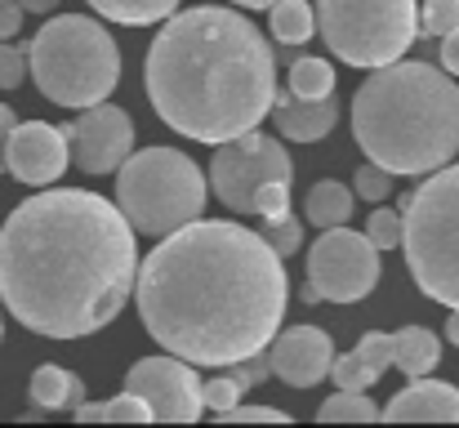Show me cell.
I'll use <instances>...</instances> for the list:
<instances>
[{"mask_svg": "<svg viewBox=\"0 0 459 428\" xmlns=\"http://www.w3.org/2000/svg\"><path fill=\"white\" fill-rule=\"evenodd\" d=\"M18 4H22L27 13H54V9H58V0H18Z\"/></svg>", "mask_w": 459, "mask_h": 428, "instance_id": "cell-38", "label": "cell"}, {"mask_svg": "<svg viewBox=\"0 0 459 428\" xmlns=\"http://www.w3.org/2000/svg\"><path fill=\"white\" fill-rule=\"evenodd\" d=\"M210 197L205 170L178 147H143L117 165V205L134 232L165 237L201 219Z\"/></svg>", "mask_w": 459, "mask_h": 428, "instance_id": "cell-7", "label": "cell"}, {"mask_svg": "<svg viewBox=\"0 0 459 428\" xmlns=\"http://www.w3.org/2000/svg\"><path fill=\"white\" fill-rule=\"evenodd\" d=\"M459 27V0H424L420 36H446Z\"/></svg>", "mask_w": 459, "mask_h": 428, "instance_id": "cell-28", "label": "cell"}, {"mask_svg": "<svg viewBox=\"0 0 459 428\" xmlns=\"http://www.w3.org/2000/svg\"><path fill=\"white\" fill-rule=\"evenodd\" d=\"M214 424H290V415L286 411H277V406H232V411H219V420Z\"/></svg>", "mask_w": 459, "mask_h": 428, "instance_id": "cell-32", "label": "cell"}, {"mask_svg": "<svg viewBox=\"0 0 459 428\" xmlns=\"http://www.w3.org/2000/svg\"><path fill=\"white\" fill-rule=\"evenodd\" d=\"M201 397H205V411H232L241 397H246V389L232 380V375H219V380H210V384H201Z\"/></svg>", "mask_w": 459, "mask_h": 428, "instance_id": "cell-31", "label": "cell"}, {"mask_svg": "<svg viewBox=\"0 0 459 428\" xmlns=\"http://www.w3.org/2000/svg\"><path fill=\"white\" fill-rule=\"evenodd\" d=\"M330 380L339 384V389H352V393H366L375 380H379V371L352 348V353H343V357H334L330 362Z\"/></svg>", "mask_w": 459, "mask_h": 428, "instance_id": "cell-24", "label": "cell"}, {"mask_svg": "<svg viewBox=\"0 0 459 428\" xmlns=\"http://www.w3.org/2000/svg\"><path fill=\"white\" fill-rule=\"evenodd\" d=\"M232 4H241V9H268V4H277V0H232Z\"/></svg>", "mask_w": 459, "mask_h": 428, "instance_id": "cell-40", "label": "cell"}, {"mask_svg": "<svg viewBox=\"0 0 459 428\" xmlns=\"http://www.w3.org/2000/svg\"><path fill=\"white\" fill-rule=\"evenodd\" d=\"M103 420H117V424H152V406L139 397V393H121L112 402H103Z\"/></svg>", "mask_w": 459, "mask_h": 428, "instance_id": "cell-30", "label": "cell"}, {"mask_svg": "<svg viewBox=\"0 0 459 428\" xmlns=\"http://www.w3.org/2000/svg\"><path fill=\"white\" fill-rule=\"evenodd\" d=\"M402 250L415 285L433 303L459 308V161L402 197Z\"/></svg>", "mask_w": 459, "mask_h": 428, "instance_id": "cell-6", "label": "cell"}, {"mask_svg": "<svg viewBox=\"0 0 459 428\" xmlns=\"http://www.w3.org/2000/svg\"><path fill=\"white\" fill-rule=\"evenodd\" d=\"M264 237H268V246H273L281 259H290V255H299V246H304V223H299L295 214L264 219Z\"/></svg>", "mask_w": 459, "mask_h": 428, "instance_id": "cell-26", "label": "cell"}, {"mask_svg": "<svg viewBox=\"0 0 459 428\" xmlns=\"http://www.w3.org/2000/svg\"><path fill=\"white\" fill-rule=\"evenodd\" d=\"M273 121L277 135L295 143H321L339 126V103L334 99H290V103H273Z\"/></svg>", "mask_w": 459, "mask_h": 428, "instance_id": "cell-16", "label": "cell"}, {"mask_svg": "<svg viewBox=\"0 0 459 428\" xmlns=\"http://www.w3.org/2000/svg\"><path fill=\"white\" fill-rule=\"evenodd\" d=\"M27 72L49 103L81 112L112 99L121 81V49L99 18L58 13L31 36Z\"/></svg>", "mask_w": 459, "mask_h": 428, "instance_id": "cell-5", "label": "cell"}, {"mask_svg": "<svg viewBox=\"0 0 459 428\" xmlns=\"http://www.w3.org/2000/svg\"><path fill=\"white\" fill-rule=\"evenodd\" d=\"M442 362V339L424 326H402L393 335V366L406 375V380H420L429 375L433 366Z\"/></svg>", "mask_w": 459, "mask_h": 428, "instance_id": "cell-17", "label": "cell"}, {"mask_svg": "<svg viewBox=\"0 0 459 428\" xmlns=\"http://www.w3.org/2000/svg\"><path fill=\"white\" fill-rule=\"evenodd\" d=\"M316 420H325V424H348V420H379V406L366 397V393H352V389H339L334 397H325L321 402V411H316Z\"/></svg>", "mask_w": 459, "mask_h": 428, "instance_id": "cell-23", "label": "cell"}, {"mask_svg": "<svg viewBox=\"0 0 459 428\" xmlns=\"http://www.w3.org/2000/svg\"><path fill=\"white\" fill-rule=\"evenodd\" d=\"M446 339L459 348V308H451V317H446Z\"/></svg>", "mask_w": 459, "mask_h": 428, "instance_id": "cell-39", "label": "cell"}, {"mask_svg": "<svg viewBox=\"0 0 459 428\" xmlns=\"http://www.w3.org/2000/svg\"><path fill=\"white\" fill-rule=\"evenodd\" d=\"M99 18L108 22H126V27H148V22H165L183 0H85Z\"/></svg>", "mask_w": 459, "mask_h": 428, "instance_id": "cell-20", "label": "cell"}, {"mask_svg": "<svg viewBox=\"0 0 459 428\" xmlns=\"http://www.w3.org/2000/svg\"><path fill=\"white\" fill-rule=\"evenodd\" d=\"M273 45L228 4L174 9L148 49V99L183 139H237L273 112Z\"/></svg>", "mask_w": 459, "mask_h": 428, "instance_id": "cell-3", "label": "cell"}, {"mask_svg": "<svg viewBox=\"0 0 459 428\" xmlns=\"http://www.w3.org/2000/svg\"><path fill=\"white\" fill-rule=\"evenodd\" d=\"M384 420H437V424H459V389L446 380H411L384 411Z\"/></svg>", "mask_w": 459, "mask_h": 428, "instance_id": "cell-15", "label": "cell"}, {"mask_svg": "<svg viewBox=\"0 0 459 428\" xmlns=\"http://www.w3.org/2000/svg\"><path fill=\"white\" fill-rule=\"evenodd\" d=\"M379 282V250L366 232H352L348 223L321 228V237L307 250L304 303H357Z\"/></svg>", "mask_w": 459, "mask_h": 428, "instance_id": "cell-9", "label": "cell"}, {"mask_svg": "<svg viewBox=\"0 0 459 428\" xmlns=\"http://www.w3.org/2000/svg\"><path fill=\"white\" fill-rule=\"evenodd\" d=\"M393 179H397V174H388L384 165L366 161V165H361V170L352 174V192H357L361 201L379 205V201H388V197H393Z\"/></svg>", "mask_w": 459, "mask_h": 428, "instance_id": "cell-25", "label": "cell"}, {"mask_svg": "<svg viewBox=\"0 0 459 428\" xmlns=\"http://www.w3.org/2000/svg\"><path fill=\"white\" fill-rule=\"evenodd\" d=\"M134 277V228L99 192L45 188L0 223V303L31 335H99L130 303Z\"/></svg>", "mask_w": 459, "mask_h": 428, "instance_id": "cell-2", "label": "cell"}, {"mask_svg": "<svg viewBox=\"0 0 459 428\" xmlns=\"http://www.w3.org/2000/svg\"><path fill=\"white\" fill-rule=\"evenodd\" d=\"M268 31L277 36V45H304L316 31V13L307 0H277L268 4Z\"/></svg>", "mask_w": 459, "mask_h": 428, "instance_id": "cell-21", "label": "cell"}, {"mask_svg": "<svg viewBox=\"0 0 459 428\" xmlns=\"http://www.w3.org/2000/svg\"><path fill=\"white\" fill-rule=\"evenodd\" d=\"M72 165V147L67 130L49 126V121H18L4 143V174H13L27 188H49L63 179V170Z\"/></svg>", "mask_w": 459, "mask_h": 428, "instance_id": "cell-13", "label": "cell"}, {"mask_svg": "<svg viewBox=\"0 0 459 428\" xmlns=\"http://www.w3.org/2000/svg\"><path fill=\"white\" fill-rule=\"evenodd\" d=\"M357 201V192H348L339 179H321V183H312L304 197V219L312 228H339V223H348L352 219V205Z\"/></svg>", "mask_w": 459, "mask_h": 428, "instance_id": "cell-19", "label": "cell"}, {"mask_svg": "<svg viewBox=\"0 0 459 428\" xmlns=\"http://www.w3.org/2000/svg\"><path fill=\"white\" fill-rule=\"evenodd\" d=\"M27 76V49L0 40V90H18Z\"/></svg>", "mask_w": 459, "mask_h": 428, "instance_id": "cell-33", "label": "cell"}, {"mask_svg": "<svg viewBox=\"0 0 459 428\" xmlns=\"http://www.w3.org/2000/svg\"><path fill=\"white\" fill-rule=\"evenodd\" d=\"M357 147L402 179H424L459 152V85L437 63L370 67L352 94Z\"/></svg>", "mask_w": 459, "mask_h": 428, "instance_id": "cell-4", "label": "cell"}, {"mask_svg": "<svg viewBox=\"0 0 459 428\" xmlns=\"http://www.w3.org/2000/svg\"><path fill=\"white\" fill-rule=\"evenodd\" d=\"M22 18H27V9L18 0H0V40H13L22 31Z\"/></svg>", "mask_w": 459, "mask_h": 428, "instance_id": "cell-35", "label": "cell"}, {"mask_svg": "<svg viewBox=\"0 0 459 428\" xmlns=\"http://www.w3.org/2000/svg\"><path fill=\"white\" fill-rule=\"evenodd\" d=\"M316 31L348 67L397 63L420 36L415 0H316Z\"/></svg>", "mask_w": 459, "mask_h": 428, "instance_id": "cell-8", "label": "cell"}, {"mask_svg": "<svg viewBox=\"0 0 459 428\" xmlns=\"http://www.w3.org/2000/svg\"><path fill=\"white\" fill-rule=\"evenodd\" d=\"M27 393H31V406H40V411H63V406H81L85 402L81 375H72L63 366H36Z\"/></svg>", "mask_w": 459, "mask_h": 428, "instance_id": "cell-18", "label": "cell"}, {"mask_svg": "<svg viewBox=\"0 0 459 428\" xmlns=\"http://www.w3.org/2000/svg\"><path fill=\"white\" fill-rule=\"evenodd\" d=\"M286 90L295 99H330L334 94V67L325 58H316V54H295Z\"/></svg>", "mask_w": 459, "mask_h": 428, "instance_id": "cell-22", "label": "cell"}, {"mask_svg": "<svg viewBox=\"0 0 459 428\" xmlns=\"http://www.w3.org/2000/svg\"><path fill=\"white\" fill-rule=\"evenodd\" d=\"M0 335H4V312H0Z\"/></svg>", "mask_w": 459, "mask_h": 428, "instance_id": "cell-41", "label": "cell"}, {"mask_svg": "<svg viewBox=\"0 0 459 428\" xmlns=\"http://www.w3.org/2000/svg\"><path fill=\"white\" fill-rule=\"evenodd\" d=\"M18 126V117H13V108L9 103H0V174H4V143H9V130Z\"/></svg>", "mask_w": 459, "mask_h": 428, "instance_id": "cell-37", "label": "cell"}, {"mask_svg": "<svg viewBox=\"0 0 459 428\" xmlns=\"http://www.w3.org/2000/svg\"><path fill=\"white\" fill-rule=\"evenodd\" d=\"M134 299L165 353L192 366H232L277 339L290 277L264 232L232 219H192L139 259Z\"/></svg>", "mask_w": 459, "mask_h": 428, "instance_id": "cell-1", "label": "cell"}, {"mask_svg": "<svg viewBox=\"0 0 459 428\" xmlns=\"http://www.w3.org/2000/svg\"><path fill=\"white\" fill-rule=\"evenodd\" d=\"M366 237L375 241V250H397V246H402V214L379 201V210H375L370 223H366Z\"/></svg>", "mask_w": 459, "mask_h": 428, "instance_id": "cell-27", "label": "cell"}, {"mask_svg": "<svg viewBox=\"0 0 459 428\" xmlns=\"http://www.w3.org/2000/svg\"><path fill=\"white\" fill-rule=\"evenodd\" d=\"M250 214H259V219L290 214V183H259L255 188V201H250Z\"/></svg>", "mask_w": 459, "mask_h": 428, "instance_id": "cell-29", "label": "cell"}, {"mask_svg": "<svg viewBox=\"0 0 459 428\" xmlns=\"http://www.w3.org/2000/svg\"><path fill=\"white\" fill-rule=\"evenodd\" d=\"M357 353L384 375L388 366H393V335H384V330H370V335H361V344H357Z\"/></svg>", "mask_w": 459, "mask_h": 428, "instance_id": "cell-34", "label": "cell"}, {"mask_svg": "<svg viewBox=\"0 0 459 428\" xmlns=\"http://www.w3.org/2000/svg\"><path fill=\"white\" fill-rule=\"evenodd\" d=\"M268 362H273V375L286 389H312L330 375L334 339L321 326H290L268 344Z\"/></svg>", "mask_w": 459, "mask_h": 428, "instance_id": "cell-14", "label": "cell"}, {"mask_svg": "<svg viewBox=\"0 0 459 428\" xmlns=\"http://www.w3.org/2000/svg\"><path fill=\"white\" fill-rule=\"evenodd\" d=\"M295 179V161L273 135L246 130L237 139L214 143V161H210V192L232 210V214H250L255 188L259 183H290Z\"/></svg>", "mask_w": 459, "mask_h": 428, "instance_id": "cell-10", "label": "cell"}, {"mask_svg": "<svg viewBox=\"0 0 459 428\" xmlns=\"http://www.w3.org/2000/svg\"><path fill=\"white\" fill-rule=\"evenodd\" d=\"M67 147L81 174H117V165L134 152V121L126 108L103 99L94 108H81V117L67 126Z\"/></svg>", "mask_w": 459, "mask_h": 428, "instance_id": "cell-12", "label": "cell"}, {"mask_svg": "<svg viewBox=\"0 0 459 428\" xmlns=\"http://www.w3.org/2000/svg\"><path fill=\"white\" fill-rule=\"evenodd\" d=\"M126 389L139 393V397L152 406V420H165V424H192V420H201V411H205L201 380H196L192 362H183V357H174V353L134 362L130 375H126Z\"/></svg>", "mask_w": 459, "mask_h": 428, "instance_id": "cell-11", "label": "cell"}, {"mask_svg": "<svg viewBox=\"0 0 459 428\" xmlns=\"http://www.w3.org/2000/svg\"><path fill=\"white\" fill-rule=\"evenodd\" d=\"M442 45H437V63L451 72V76H459V27L455 31H446V36H437Z\"/></svg>", "mask_w": 459, "mask_h": 428, "instance_id": "cell-36", "label": "cell"}]
</instances>
